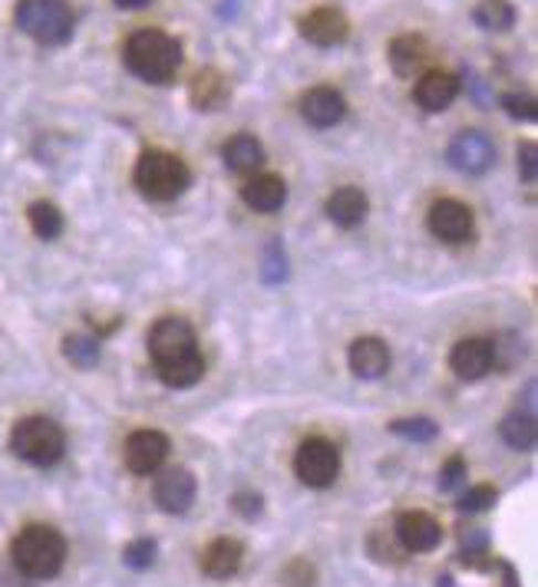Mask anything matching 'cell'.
Segmentation results:
<instances>
[{
	"label": "cell",
	"instance_id": "1",
	"mask_svg": "<svg viewBox=\"0 0 538 587\" xmlns=\"http://www.w3.org/2000/svg\"><path fill=\"white\" fill-rule=\"evenodd\" d=\"M149 357L156 364L159 380L172 390H189L205 377V357L189 321L162 317L149 331Z\"/></svg>",
	"mask_w": 538,
	"mask_h": 587
},
{
	"label": "cell",
	"instance_id": "2",
	"mask_svg": "<svg viewBox=\"0 0 538 587\" xmlns=\"http://www.w3.org/2000/svg\"><path fill=\"white\" fill-rule=\"evenodd\" d=\"M123 60L129 66L133 76H139L143 83H156L166 86L176 80L179 66H182V43L176 36H169L166 30H136L126 40Z\"/></svg>",
	"mask_w": 538,
	"mask_h": 587
},
{
	"label": "cell",
	"instance_id": "3",
	"mask_svg": "<svg viewBox=\"0 0 538 587\" xmlns=\"http://www.w3.org/2000/svg\"><path fill=\"white\" fill-rule=\"evenodd\" d=\"M13 565L20 575L33 578V581H50L63 572L66 562V542L56 528L50 525H27L17 538H13Z\"/></svg>",
	"mask_w": 538,
	"mask_h": 587
},
{
	"label": "cell",
	"instance_id": "4",
	"mask_svg": "<svg viewBox=\"0 0 538 587\" xmlns=\"http://www.w3.org/2000/svg\"><path fill=\"white\" fill-rule=\"evenodd\" d=\"M10 449L17 459H23L27 465L36 469H50L63 459L66 452V436L63 429L46 419V416H27L13 426L10 432Z\"/></svg>",
	"mask_w": 538,
	"mask_h": 587
},
{
	"label": "cell",
	"instance_id": "5",
	"mask_svg": "<svg viewBox=\"0 0 538 587\" xmlns=\"http://www.w3.org/2000/svg\"><path fill=\"white\" fill-rule=\"evenodd\" d=\"M192 176L189 166L166 153V149H152L136 163V189L152 201H172L189 189Z\"/></svg>",
	"mask_w": 538,
	"mask_h": 587
},
{
	"label": "cell",
	"instance_id": "6",
	"mask_svg": "<svg viewBox=\"0 0 538 587\" xmlns=\"http://www.w3.org/2000/svg\"><path fill=\"white\" fill-rule=\"evenodd\" d=\"M17 27L43 46H60L73 36V10L66 0H20Z\"/></svg>",
	"mask_w": 538,
	"mask_h": 587
},
{
	"label": "cell",
	"instance_id": "7",
	"mask_svg": "<svg viewBox=\"0 0 538 587\" xmlns=\"http://www.w3.org/2000/svg\"><path fill=\"white\" fill-rule=\"evenodd\" d=\"M294 472L307 489H330L340 475V452L330 439H307L294 455Z\"/></svg>",
	"mask_w": 538,
	"mask_h": 587
},
{
	"label": "cell",
	"instance_id": "8",
	"mask_svg": "<svg viewBox=\"0 0 538 587\" xmlns=\"http://www.w3.org/2000/svg\"><path fill=\"white\" fill-rule=\"evenodd\" d=\"M430 231L440 238V241H450V244H463L476 234V218H473V208L456 201V198H440L433 201L430 214Z\"/></svg>",
	"mask_w": 538,
	"mask_h": 587
},
{
	"label": "cell",
	"instance_id": "9",
	"mask_svg": "<svg viewBox=\"0 0 538 587\" xmlns=\"http://www.w3.org/2000/svg\"><path fill=\"white\" fill-rule=\"evenodd\" d=\"M169 455V439L159 432V429H139L126 439V449H123V462L129 472L136 475H152L162 469Z\"/></svg>",
	"mask_w": 538,
	"mask_h": 587
},
{
	"label": "cell",
	"instance_id": "10",
	"mask_svg": "<svg viewBox=\"0 0 538 587\" xmlns=\"http://www.w3.org/2000/svg\"><path fill=\"white\" fill-rule=\"evenodd\" d=\"M297 27H300V36H304L307 43L324 46V50L340 46V43H347V36H350V20H347V13L337 10V7H317V10L304 13Z\"/></svg>",
	"mask_w": 538,
	"mask_h": 587
},
{
	"label": "cell",
	"instance_id": "11",
	"mask_svg": "<svg viewBox=\"0 0 538 587\" xmlns=\"http://www.w3.org/2000/svg\"><path fill=\"white\" fill-rule=\"evenodd\" d=\"M496 163V146L486 133L466 129L450 143V166L466 176H483Z\"/></svg>",
	"mask_w": 538,
	"mask_h": 587
},
{
	"label": "cell",
	"instance_id": "12",
	"mask_svg": "<svg viewBox=\"0 0 538 587\" xmlns=\"http://www.w3.org/2000/svg\"><path fill=\"white\" fill-rule=\"evenodd\" d=\"M393 535L403 545V552H410V555L436 552L440 542H443V528H440V522L430 512H403L397 518V532Z\"/></svg>",
	"mask_w": 538,
	"mask_h": 587
},
{
	"label": "cell",
	"instance_id": "13",
	"mask_svg": "<svg viewBox=\"0 0 538 587\" xmlns=\"http://www.w3.org/2000/svg\"><path fill=\"white\" fill-rule=\"evenodd\" d=\"M196 492H199V482L189 469H166L159 479H156V505L166 512V515H186L196 502Z\"/></svg>",
	"mask_w": 538,
	"mask_h": 587
},
{
	"label": "cell",
	"instance_id": "14",
	"mask_svg": "<svg viewBox=\"0 0 538 587\" xmlns=\"http://www.w3.org/2000/svg\"><path fill=\"white\" fill-rule=\"evenodd\" d=\"M496 364V344L486 337L460 340L450 354V367L460 380H483Z\"/></svg>",
	"mask_w": 538,
	"mask_h": 587
},
{
	"label": "cell",
	"instance_id": "15",
	"mask_svg": "<svg viewBox=\"0 0 538 587\" xmlns=\"http://www.w3.org/2000/svg\"><path fill=\"white\" fill-rule=\"evenodd\" d=\"M300 116L314 129H330L347 116V99L330 86H314L300 96Z\"/></svg>",
	"mask_w": 538,
	"mask_h": 587
},
{
	"label": "cell",
	"instance_id": "16",
	"mask_svg": "<svg viewBox=\"0 0 538 587\" xmlns=\"http://www.w3.org/2000/svg\"><path fill=\"white\" fill-rule=\"evenodd\" d=\"M460 96V80L446 70H430L420 76L416 90H413V103L426 113H443L453 106V99Z\"/></svg>",
	"mask_w": 538,
	"mask_h": 587
},
{
	"label": "cell",
	"instance_id": "17",
	"mask_svg": "<svg viewBox=\"0 0 538 587\" xmlns=\"http://www.w3.org/2000/svg\"><path fill=\"white\" fill-rule=\"evenodd\" d=\"M245 562V545L239 538H215L205 552H202V575L212 581H229L242 572Z\"/></svg>",
	"mask_w": 538,
	"mask_h": 587
},
{
	"label": "cell",
	"instance_id": "18",
	"mask_svg": "<svg viewBox=\"0 0 538 587\" xmlns=\"http://www.w3.org/2000/svg\"><path fill=\"white\" fill-rule=\"evenodd\" d=\"M347 364H350L354 377H360V380H380L390 370V350L377 337H360V340L350 344Z\"/></svg>",
	"mask_w": 538,
	"mask_h": 587
},
{
	"label": "cell",
	"instance_id": "19",
	"mask_svg": "<svg viewBox=\"0 0 538 587\" xmlns=\"http://www.w3.org/2000/svg\"><path fill=\"white\" fill-rule=\"evenodd\" d=\"M189 99L199 113H219L229 99H232V83L219 73V70H202L196 73L192 80V90H189Z\"/></svg>",
	"mask_w": 538,
	"mask_h": 587
},
{
	"label": "cell",
	"instance_id": "20",
	"mask_svg": "<svg viewBox=\"0 0 538 587\" xmlns=\"http://www.w3.org/2000/svg\"><path fill=\"white\" fill-rule=\"evenodd\" d=\"M222 159H225V166H229L235 176H252V172H259V169L265 166V146H262L255 136L242 133V136H235V139L225 143Z\"/></svg>",
	"mask_w": 538,
	"mask_h": 587
},
{
	"label": "cell",
	"instance_id": "21",
	"mask_svg": "<svg viewBox=\"0 0 538 587\" xmlns=\"http://www.w3.org/2000/svg\"><path fill=\"white\" fill-rule=\"evenodd\" d=\"M367 211H370V201L354 186H344V189H337L334 196L327 198V218L337 228H357L367 218Z\"/></svg>",
	"mask_w": 538,
	"mask_h": 587
},
{
	"label": "cell",
	"instance_id": "22",
	"mask_svg": "<svg viewBox=\"0 0 538 587\" xmlns=\"http://www.w3.org/2000/svg\"><path fill=\"white\" fill-rule=\"evenodd\" d=\"M430 63V43L416 33H403L390 43V66L400 76H416V70H423Z\"/></svg>",
	"mask_w": 538,
	"mask_h": 587
},
{
	"label": "cell",
	"instance_id": "23",
	"mask_svg": "<svg viewBox=\"0 0 538 587\" xmlns=\"http://www.w3.org/2000/svg\"><path fill=\"white\" fill-rule=\"evenodd\" d=\"M242 198L255 211H277L287 201V186L277 176H255L252 182H245Z\"/></svg>",
	"mask_w": 538,
	"mask_h": 587
},
{
	"label": "cell",
	"instance_id": "24",
	"mask_svg": "<svg viewBox=\"0 0 538 587\" xmlns=\"http://www.w3.org/2000/svg\"><path fill=\"white\" fill-rule=\"evenodd\" d=\"M499 432H503V439H506L513 449H519V452H532L538 439L536 412H529V409H516V412H509V416L503 419Z\"/></svg>",
	"mask_w": 538,
	"mask_h": 587
},
{
	"label": "cell",
	"instance_id": "25",
	"mask_svg": "<svg viewBox=\"0 0 538 587\" xmlns=\"http://www.w3.org/2000/svg\"><path fill=\"white\" fill-rule=\"evenodd\" d=\"M473 20L486 30V33H506L516 27V7L509 0H479L473 10Z\"/></svg>",
	"mask_w": 538,
	"mask_h": 587
},
{
	"label": "cell",
	"instance_id": "26",
	"mask_svg": "<svg viewBox=\"0 0 538 587\" xmlns=\"http://www.w3.org/2000/svg\"><path fill=\"white\" fill-rule=\"evenodd\" d=\"M27 218H30L33 234L43 238V241H53V238L63 234V211L53 201H33L27 208Z\"/></svg>",
	"mask_w": 538,
	"mask_h": 587
},
{
	"label": "cell",
	"instance_id": "27",
	"mask_svg": "<svg viewBox=\"0 0 538 587\" xmlns=\"http://www.w3.org/2000/svg\"><path fill=\"white\" fill-rule=\"evenodd\" d=\"M63 354L73 367L80 370H89L99 364V340L96 337H86V334H73L63 340Z\"/></svg>",
	"mask_w": 538,
	"mask_h": 587
},
{
	"label": "cell",
	"instance_id": "28",
	"mask_svg": "<svg viewBox=\"0 0 538 587\" xmlns=\"http://www.w3.org/2000/svg\"><path fill=\"white\" fill-rule=\"evenodd\" d=\"M390 432H397V436H403L410 442H430V439H436L440 426L433 419H426V416H413V419H393Z\"/></svg>",
	"mask_w": 538,
	"mask_h": 587
},
{
	"label": "cell",
	"instance_id": "29",
	"mask_svg": "<svg viewBox=\"0 0 538 587\" xmlns=\"http://www.w3.org/2000/svg\"><path fill=\"white\" fill-rule=\"evenodd\" d=\"M156 558H159V545L152 538H136L123 548V562L133 572H149L156 565Z\"/></svg>",
	"mask_w": 538,
	"mask_h": 587
},
{
	"label": "cell",
	"instance_id": "30",
	"mask_svg": "<svg viewBox=\"0 0 538 587\" xmlns=\"http://www.w3.org/2000/svg\"><path fill=\"white\" fill-rule=\"evenodd\" d=\"M496 499H499V492H496L493 485H473L470 492H463V495H460L456 509H460V512H466V515H476V512L493 509V505H496Z\"/></svg>",
	"mask_w": 538,
	"mask_h": 587
},
{
	"label": "cell",
	"instance_id": "31",
	"mask_svg": "<svg viewBox=\"0 0 538 587\" xmlns=\"http://www.w3.org/2000/svg\"><path fill=\"white\" fill-rule=\"evenodd\" d=\"M281 581H284V587H317V568L307 558H294V562L284 565Z\"/></svg>",
	"mask_w": 538,
	"mask_h": 587
},
{
	"label": "cell",
	"instance_id": "32",
	"mask_svg": "<svg viewBox=\"0 0 538 587\" xmlns=\"http://www.w3.org/2000/svg\"><path fill=\"white\" fill-rule=\"evenodd\" d=\"M503 109H506L513 119H526V123H532L538 116L536 96H529V93H506V96H503Z\"/></svg>",
	"mask_w": 538,
	"mask_h": 587
},
{
	"label": "cell",
	"instance_id": "33",
	"mask_svg": "<svg viewBox=\"0 0 538 587\" xmlns=\"http://www.w3.org/2000/svg\"><path fill=\"white\" fill-rule=\"evenodd\" d=\"M232 509L245 518V522H259L265 512V499L259 492H235L232 495Z\"/></svg>",
	"mask_w": 538,
	"mask_h": 587
},
{
	"label": "cell",
	"instance_id": "34",
	"mask_svg": "<svg viewBox=\"0 0 538 587\" xmlns=\"http://www.w3.org/2000/svg\"><path fill=\"white\" fill-rule=\"evenodd\" d=\"M466 475H470L466 459H463V455H453V459L440 469V489H443V492H453V489H460V485L466 482Z\"/></svg>",
	"mask_w": 538,
	"mask_h": 587
},
{
	"label": "cell",
	"instance_id": "35",
	"mask_svg": "<svg viewBox=\"0 0 538 587\" xmlns=\"http://www.w3.org/2000/svg\"><path fill=\"white\" fill-rule=\"evenodd\" d=\"M519 176L526 186H536L538 182V146L529 139L519 146Z\"/></svg>",
	"mask_w": 538,
	"mask_h": 587
},
{
	"label": "cell",
	"instance_id": "36",
	"mask_svg": "<svg viewBox=\"0 0 538 587\" xmlns=\"http://www.w3.org/2000/svg\"><path fill=\"white\" fill-rule=\"evenodd\" d=\"M284 274H287V258H284V251H281V244H268V251H265V281H284Z\"/></svg>",
	"mask_w": 538,
	"mask_h": 587
},
{
	"label": "cell",
	"instance_id": "37",
	"mask_svg": "<svg viewBox=\"0 0 538 587\" xmlns=\"http://www.w3.org/2000/svg\"><path fill=\"white\" fill-rule=\"evenodd\" d=\"M496 568L503 572V587H523L519 585V575H516V568H513L509 562H499V558H496Z\"/></svg>",
	"mask_w": 538,
	"mask_h": 587
},
{
	"label": "cell",
	"instance_id": "38",
	"mask_svg": "<svg viewBox=\"0 0 538 587\" xmlns=\"http://www.w3.org/2000/svg\"><path fill=\"white\" fill-rule=\"evenodd\" d=\"M119 10H143V7H149L152 0H113Z\"/></svg>",
	"mask_w": 538,
	"mask_h": 587
},
{
	"label": "cell",
	"instance_id": "39",
	"mask_svg": "<svg viewBox=\"0 0 538 587\" xmlns=\"http://www.w3.org/2000/svg\"><path fill=\"white\" fill-rule=\"evenodd\" d=\"M436 585H440V587H456V581H453V578H450V575H443V578H440V581H436Z\"/></svg>",
	"mask_w": 538,
	"mask_h": 587
}]
</instances>
